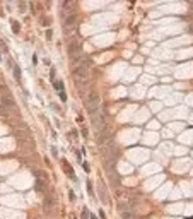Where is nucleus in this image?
I'll use <instances>...</instances> for the list:
<instances>
[{"label":"nucleus","mask_w":193,"mask_h":219,"mask_svg":"<svg viewBox=\"0 0 193 219\" xmlns=\"http://www.w3.org/2000/svg\"><path fill=\"white\" fill-rule=\"evenodd\" d=\"M87 113L91 116V123H92V127H94V130L97 134H101L106 130V116L103 113V110L101 106H96V108H91L87 110Z\"/></svg>","instance_id":"1"},{"label":"nucleus","mask_w":193,"mask_h":219,"mask_svg":"<svg viewBox=\"0 0 193 219\" xmlns=\"http://www.w3.org/2000/svg\"><path fill=\"white\" fill-rule=\"evenodd\" d=\"M89 65H91V62L87 60V58H84L80 63L74 65L72 74H74V77H75V81H77L79 86H80L82 82H87V77H89Z\"/></svg>","instance_id":"2"},{"label":"nucleus","mask_w":193,"mask_h":219,"mask_svg":"<svg viewBox=\"0 0 193 219\" xmlns=\"http://www.w3.org/2000/svg\"><path fill=\"white\" fill-rule=\"evenodd\" d=\"M84 103H85V108H87V110L96 108V106H101V99H99V94H97V92H94V91H89L87 94H85Z\"/></svg>","instance_id":"3"},{"label":"nucleus","mask_w":193,"mask_h":219,"mask_svg":"<svg viewBox=\"0 0 193 219\" xmlns=\"http://www.w3.org/2000/svg\"><path fill=\"white\" fill-rule=\"evenodd\" d=\"M75 21H77V16L72 12L70 16H67L65 17V24H63V27H65V33H68V29L72 31V29L75 27Z\"/></svg>","instance_id":"4"},{"label":"nucleus","mask_w":193,"mask_h":219,"mask_svg":"<svg viewBox=\"0 0 193 219\" xmlns=\"http://www.w3.org/2000/svg\"><path fill=\"white\" fill-rule=\"evenodd\" d=\"M14 135H16L17 139H26L27 132H26V130H21V128H16V130H14Z\"/></svg>","instance_id":"5"},{"label":"nucleus","mask_w":193,"mask_h":219,"mask_svg":"<svg viewBox=\"0 0 193 219\" xmlns=\"http://www.w3.org/2000/svg\"><path fill=\"white\" fill-rule=\"evenodd\" d=\"M53 86H55V89L58 91V92H60V91H63V84H62L60 81H56V82H53Z\"/></svg>","instance_id":"6"},{"label":"nucleus","mask_w":193,"mask_h":219,"mask_svg":"<svg viewBox=\"0 0 193 219\" xmlns=\"http://www.w3.org/2000/svg\"><path fill=\"white\" fill-rule=\"evenodd\" d=\"M121 217H123V219H130L132 212H130V210H123V212H121Z\"/></svg>","instance_id":"7"},{"label":"nucleus","mask_w":193,"mask_h":219,"mask_svg":"<svg viewBox=\"0 0 193 219\" xmlns=\"http://www.w3.org/2000/svg\"><path fill=\"white\" fill-rule=\"evenodd\" d=\"M87 190H89L91 197H94V190H92V183H91V181H87Z\"/></svg>","instance_id":"8"},{"label":"nucleus","mask_w":193,"mask_h":219,"mask_svg":"<svg viewBox=\"0 0 193 219\" xmlns=\"http://www.w3.org/2000/svg\"><path fill=\"white\" fill-rule=\"evenodd\" d=\"M14 75H16L17 79H21V70H19V67H17V65L14 67Z\"/></svg>","instance_id":"9"},{"label":"nucleus","mask_w":193,"mask_h":219,"mask_svg":"<svg viewBox=\"0 0 193 219\" xmlns=\"http://www.w3.org/2000/svg\"><path fill=\"white\" fill-rule=\"evenodd\" d=\"M58 96H60L62 101H67V94H65V91H60V92H58Z\"/></svg>","instance_id":"10"},{"label":"nucleus","mask_w":193,"mask_h":219,"mask_svg":"<svg viewBox=\"0 0 193 219\" xmlns=\"http://www.w3.org/2000/svg\"><path fill=\"white\" fill-rule=\"evenodd\" d=\"M12 31L14 33H19V24L17 22H12Z\"/></svg>","instance_id":"11"},{"label":"nucleus","mask_w":193,"mask_h":219,"mask_svg":"<svg viewBox=\"0 0 193 219\" xmlns=\"http://www.w3.org/2000/svg\"><path fill=\"white\" fill-rule=\"evenodd\" d=\"M41 22H43V24H46V26H48V24H50V19H48V17H45V19H41Z\"/></svg>","instance_id":"12"},{"label":"nucleus","mask_w":193,"mask_h":219,"mask_svg":"<svg viewBox=\"0 0 193 219\" xmlns=\"http://www.w3.org/2000/svg\"><path fill=\"white\" fill-rule=\"evenodd\" d=\"M188 33H191V34H193V22L188 26Z\"/></svg>","instance_id":"13"},{"label":"nucleus","mask_w":193,"mask_h":219,"mask_svg":"<svg viewBox=\"0 0 193 219\" xmlns=\"http://www.w3.org/2000/svg\"><path fill=\"white\" fill-rule=\"evenodd\" d=\"M46 38H48V39H51V31H50V29L46 31Z\"/></svg>","instance_id":"14"},{"label":"nucleus","mask_w":193,"mask_h":219,"mask_svg":"<svg viewBox=\"0 0 193 219\" xmlns=\"http://www.w3.org/2000/svg\"><path fill=\"white\" fill-rule=\"evenodd\" d=\"M91 219H97V217H96V216H91Z\"/></svg>","instance_id":"15"},{"label":"nucleus","mask_w":193,"mask_h":219,"mask_svg":"<svg viewBox=\"0 0 193 219\" xmlns=\"http://www.w3.org/2000/svg\"><path fill=\"white\" fill-rule=\"evenodd\" d=\"M190 9H193V2H191V4H190Z\"/></svg>","instance_id":"16"},{"label":"nucleus","mask_w":193,"mask_h":219,"mask_svg":"<svg viewBox=\"0 0 193 219\" xmlns=\"http://www.w3.org/2000/svg\"><path fill=\"white\" fill-rule=\"evenodd\" d=\"M0 58H2V55H0Z\"/></svg>","instance_id":"17"}]
</instances>
